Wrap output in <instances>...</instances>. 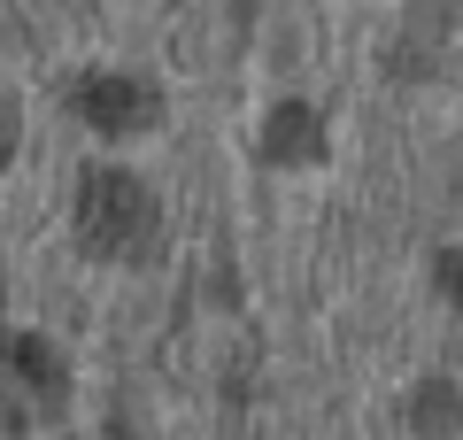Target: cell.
<instances>
[{
	"label": "cell",
	"instance_id": "2",
	"mask_svg": "<svg viewBox=\"0 0 463 440\" xmlns=\"http://www.w3.org/2000/svg\"><path fill=\"white\" fill-rule=\"evenodd\" d=\"M147 109H155L147 85H132V78H100L93 93H85V116H93L100 131H139V124H147Z\"/></svg>",
	"mask_w": 463,
	"mask_h": 440
},
{
	"label": "cell",
	"instance_id": "3",
	"mask_svg": "<svg viewBox=\"0 0 463 440\" xmlns=\"http://www.w3.org/2000/svg\"><path fill=\"white\" fill-rule=\"evenodd\" d=\"M0 155H8V100H0Z\"/></svg>",
	"mask_w": 463,
	"mask_h": 440
},
{
	"label": "cell",
	"instance_id": "1",
	"mask_svg": "<svg viewBox=\"0 0 463 440\" xmlns=\"http://www.w3.org/2000/svg\"><path fill=\"white\" fill-rule=\"evenodd\" d=\"M85 240L100 247V255H132L139 240L155 232V201L139 194V178H116V170H100V178H85V209H78Z\"/></svg>",
	"mask_w": 463,
	"mask_h": 440
}]
</instances>
